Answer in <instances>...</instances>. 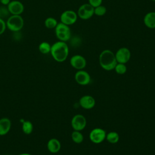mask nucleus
Wrapping results in <instances>:
<instances>
[{
  "mask_svg": "<svg viewBox=\"0 0 155 155\" xmlns=\"http://www.w3.org/2000/svg\"><path fill=\"white\" fill-rule=\"evenodd\" d=\"M50 53L56 61L62 62L67 59L68 56L69 48L65 42L59 41L51 46Z\"/></svg>",
  "mask_w": 155,
  "mask_h": 155,
  "instance_id": "nucleus-1",
  "label": "nucleus"
},
{
  "mask_svg": "<svg viewBox=\"0 0 155 155\" xmlns=\"http://www.w3.org/2000/svg\"><path fill=\"white\" fill-rule=\"evenodd\" d=\"M99 62L101 67L107 71L113 70L117 63L115 54L108 49H105L100 53Z\"/></svg>",
  "mask_w": 155,
  "mask_h": 155,
  "instance_id": "nucleus-2",
  "label": "nucleus"
},
{
  "mask_svg": "<svg viewBox=\"0 0 155 155\" xmlns=\"http://www.w3.org/2000/svg\"><path fill=\"white\" fill-rule=\"evenodd\" d=\"M6 26L13 32L19 31L24 26V19L20 15H12L8 18Z\"/></svg>",
  "mask_w": 155,
  "mask_h": 155,
  "instance_id": "nucleus-3",
  "label": "nucleus"
},
{
  "mask_svg": "<svg viewBox=\"0 0 155 155\" xmlns=\"http://www.w3.org/2000/svg\"><path fill=\"white\" fill-rule=\"evenodd\" d=\"M55 33L57 38L63 42L68 41L71 37V30L69 26L62 22L57 24L55 27Z\"/></svg>",
  "mask_w": 155,
  "mask_h": 155,
  "instance_id": "nucleus-4",
  "label": "nucleus"
},
{
  "mask_svg": "<svg viewBox=\"0 0 155 155\" xmlns=\"http://www.w3.org/2000/svg\"><path fill=\"white\" fill-rule=\"evenodd\" d=\"M78 16L82 20H87L94 15V7L88 3L81 5L77 12Z\"/></svg>",
  "mask_w": 155,
  "mask_h": 155,
  "instance_id": "nucleus-5",
  "label": "nucleus"
},
{
  "mask_svg": "<svg viewBox=\"0 0 155 155\" xmlns=\"http://www.w3.org/2000/svg\"><path fill=\"white\" fill-rule=\"evenodd\" d=\"M106 131L101 128H95L93 129L89 134L90 140L96 144L102 142L106 137Z\"/></svg>",
  "mask_w": 155,
  "mask_h": 155,
  "instance_id": "nucleus-6",
  "label": "nucleus"
},
{
  "mask_svg": "<svg viewBox=\"0 0 155 155\" xmlns=\"http://www.w3.org/2000/svg\"><path fill=\"white\" fill-rule=\"evenodd\" d=\"M78 18L77 13L71 10H67L61 15L60 19L61 22L69 26L74 24L76 22Z\"/></svg>",
  "mask_w": 155,
  "mask_h": 155,
  "instance_id": "nucleus-7",
  "label": "nucleus"
},
{
  "mask_svg": "<svg viewBox=\"0 0 155 155\" xmlns=\"http://www.w3.org/2000/svg\"><path fill=\"white\" fill-rule=\"evenodd\" d=\"M71 125L74 130L81 131L83 130L86 127V118L82 114H77L74 115L71 119Z\"/></svg>",
  "mask_w": 155,
  "mask_h": 155,
  "instance_id": "nucleus-8",
  "label": "nucleus"
},
{
  "mask_svg": "<svg viewBox=\"0 0 155 155\" xmlns=\"http://www.w3.org/2000/svg\"><path fill=\"white\" fill-rule=\"evenodd\" d=\"M114 54L117 63L125 64L130 61L131 58V52L127 47H121L119 48Z\"/></svg>",
  "mask_w": 155,
  "mask_h": 155,
  "instance_id": "nucleus-9",
  "label": "nucleus"
},
{
  "mask_svg": "<svg viewBox=\"0 0 155 155\" xmlns=\"http://www.w3.org/2000/svg\"><path fill=\"white\" fill-rule=\"evenodd\" d=\"M71 65L75 69L80 70H83L87 65L85 58L80 54L73 55L70 61Z\"/></svg>",
  "mask_w": 155,
  "mask_h": 155,
  "instance_id": "nucleus-10",
  "label": "nucleus"
},
{
  "mask_svg": "<svg viewBox=\"0 0 155 155\" xmlns=\"http://www.w3.org/2000/svg\"><path fill=\"white\" fill-rule=\"evenodd\" d=\"M74 79L76 82L81 85H87L91 81V77L89 73L83 70H78L76 73Z\"/></svg>",
  "mask_w": 155,
  "mask_h": 155,
  "instance_id": "nucleus-11",
  "label": "nucleus"
},
{
  "mask_svg": "<svg viewBox=\"0 0 155 155\" xmlns=\"http://www.w3.org/2000/svg\"><path fill=\"white\" fill-rule=\"evenodd\" d=\"M7 8L10 13L15 15H20L24 10L23 4L19 1L16 0L10 1L7 5Z\"/></svg>",
  "mask_w": 155,
  "mask_h": 155,
  "instance_id": "nucleus-12",
  "label": "nucleus"
},
{
  "mask_svg": "<svg viewBox=\"0 0 155 155\" xmlns=\"http://www.w3.org/2000/svg\"><path fill=\"white\" fill-rule=\"evenodd\" d=\"M79 102L81 107L86 110L93 108L96 104L94 98L90 95H84L82 96L80 98Z\"/></svg>",
  "mask_w": 155,
  "mask_h": 155,
  "instance_id": "nucleus-13",
  "label": "nucleus"
},
{
  "mask_svg": "<svg viewBox=\"0 0 155 155\" xmlns=\"http://www.w3.org/2000/svg\"><path fill=\"white\" fill-rule=\"evenodd\" d=\"M11 126V120L8 118H1L0 119V136L7 134L10 130Z\"/></svg>",
  "mask_w": 155,
  "mask_h": 155,
  "instance_id": "nucleus-14",
  "label": "nucleus"
},
{
  "mask_svg": "<svg viewBox=\"0 0 155 155\" xmlns=\"http://www.w3.org/2000/svg\"><path fill=\"white\" fill-rule=\"evenodd\" d=\"M61 148L59 140L56 138L50 139L47 142V149L51 153H57Z\"/></svg>",
  "mask_w": 155,
  "mask_h": 155,
  "instance_id": "nucleus-15",
  "label": "nucleus"
},
{
  "mask_svg": "<svg viewBox=\"0 0 155 155\" xmlns=\"http://www.w3.org/2000/svg\"><path fill=\"white\" fill-rule=\"evenodd\" d=\"M143 21L147 27L151 29L155 28V12H150L147 13L144 16Z\"/></svg>",
  "mask_w": 155,
  "mask_h": 155,
  "instance_id": "nucleus-16",
  "label": "nucleus"
},
{
  "mask_svg": "<svg viewBox=\"0 0 155 155\" xmlns=\"http://www.w3.org/2000/svg\"><path fill=\"white\" fill-rule=\"evenodd\" d=\"M105 139L110 143H116L119 140V135L116 131H110L106 134Z\"/></svg>",
  "mask_w": 155,
  "mask_h": 155,
  "instance_id": "nucleus-17",
  "label": "nucleus"
},
{
  "mask_svg": "<svg viewBox=\"0 0 155 155\" xmlns=\"http://www.w3.org/2000/svg\"><path fill=\"white\" fill-rule=\"evenodd\" d=\"M22 130L25 134H30L32 133L33 130V125L29 120L24 121L22 124Z\"/></svg>",
  "mask_w": 155,
  "mask_h": 155,
  "instance_id": "nucleus-18",
  "label": "nucleus"
},
{
  "mask_svg": "<svg viewBox=\"0 0 155 155\" xmlns=\"http://www.w3.org/2000/svg\"><path fill=\"white\" fill-rule=\"evenodd\" d=\"M71 139L74 143H81L84 140V136L81 131L74 130L71 133Z\"/></svg>",
  "mask_w": 155,
  "mask_h": 155,
  "instance_id": "nucleus-19",
  "label": "nucleus"
},
{
  "mask_svg": "<svg viewBox=\"0 0 155 155\" xmlns=\"http://www.w3.org/2000/svg\"><path fill=\"white\" fill-rule=\"evenodd\" d=\"M50 44L47 42H42L39 45V50L42 54H47L50 52L51 50Z\"/></svg>",
  "mask_w": 155,
  "mask_h": 155,
  "instance_id": "nucleus-20",
  "label": "nucleus"
},
{
  "mask_svg": "<svg viewBox=\"0 0 155 155\" xmlns=\"http://www.w3.org/2000/svg\"><path fill=\"white\" fill-rule=\"evenodd\" d=\"M44 24H45V27L47 28L52 29V28H55V27H56V25L58 23L56 19H54V18L49 17L45 19Z\"/></svg>",
  "mask_w": 155,
  "mask_h": 155,
  "instance_id": "nucleus-21",
  "label": "nucleus"
},
{
  "mask_svg": "<svg viewBox=\"0 0 155 155\" xmlns=\"http://www.w3.org/2000/svg\"><path fill=\"white\" fill-rule=\"evenodd\" d=\"M107 12V8L105 6L100 5L94 8V15L97 16H102Z\"/></svg>",
  "mask_w": 155,
  "mask_h": 155,
  "instance_id": "nucleus-22",
  "label": "nucleus"
},
{
  "mask_svg": "<svg viewBox=\"0 0 155 155\" xmlns=\"http://www.w3.org/2000/svg\"><path fill=\"white\" fill-rule=\"evenodd\" d=\"M114 70L115 71L119 74H124L126 73L127 68V66L125 65V64H122V63H117L114 67Z\"/></svg>",
  "mask_w": 155,
  "mask_h": 155,
  "instance_id": "nucleus-23",
  "label": "nucleus"
},
{
  "mask_svg": "<svg viewBox=\"0 0 155 155\" xmlns=\"http://www.w3.org/2000/svg\"><path fill=\"white\" fill-rule=\"evenodd\" d=\"M10 14L8 9L5 7H0V18L4 19L7 18Z\"/></svg>",
  "mask_w": 155,
  "mask_h": 155,
  "instance_id": "nucleus-24",
  "label": "nucleus"
},
{
  "mask_svg": "<svg viewBox=\"0 0 155 155\" xmlns=\"http://www.w3.org/2000/svg\"><path fill=\"white\" fill-rule=\"evenodd\" d=\"M102 0H88V4L92 7H96L100 5H102Z\"/></svg>",
  "mask_w": 155,
  "mask_h": 155,
  "instance_id": "nucleus-25",
  "label": "nucleus"
},
{
  "mask_svg": "<svg viewBox=\"0 0 155 155\" xmlns=\"http://www.w3.org/2000/svg\"><path fill=\"white\" fill-rule=\"evenodd\" d=\"M6 28V23L4 21V19L0 18V35H2Z\"/></svg>",
  "mask_w": 155,
  "mask_h": 155,
  "instance_id": "nucleus-26",
  "label": "nucleus"
},
{
  "mask_svg": "<svg viewBox=\"0 0 155 155\" xmlns=\"http://www.w3.org/2000/svg\"><path fill=\"white\" fill-rule=\"evenodd\" d=\"M10 2V0H0V2L3 5H8Z\"/></svg>",
  "mask_w": 155,
  "mask_h": 155,
  "instance_id": "nucleus-27",
  "label": "nucleus"
},
{
  "mask_svg": "<svg viewBox=\"0 0 155 155\" xmlns=\"http://www.w3.org/2000/svg\"><path fill=\"white\" fill-rule=\"evenodd\" d=\"M19 155H31V154L28 153H21V154H19Z\"/></svg>",
  "mask_w": 155,
  "mask_h": 155,
  "instance_id": "nucleus-28",
  "label": "nucleus"
},
{
  "mask_svg": "<svg viewBox=\"0 0 155 155\" xmlns=\"http://www.w3.org/2000/svg\"><path fill=\"white\" fill-rule=\"evenodd\" d=\"M151 1H153V2H155V0H151Z\"/></svg>",
  "mask_w": 155,
  "mask_h": 155,
  "instance_id": "nucleus-29",
  "label": "nucleus"
}]
</instances>
